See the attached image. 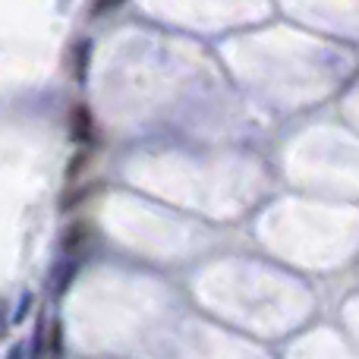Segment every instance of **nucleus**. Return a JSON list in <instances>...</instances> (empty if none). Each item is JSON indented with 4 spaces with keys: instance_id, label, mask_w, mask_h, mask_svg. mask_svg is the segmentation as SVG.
<instances>
[{
    "instance_id": "f257e3e1",
    "label": "nucleus",
    "mask_w": 359,
    "mask_h": 359,
    "mask_svg": "<svg viewBox=\"0 0 359 359\" xmlns=\"http://www.w3.org/2000/svg\"><path fill=\"white\" fill-rule=\"evenodd\" d=\"M73 274H76V262H57V265L50 268V290H54V297H60V293L67 290Z\"/></svg>"
},
{
    "instance_id": "39448f33",
    "label": "nucleus",
    "mask_w": 359,
    "mask_h": 359,
    "mask_svg": "<svg viewBox=\"0 0 359 359\" xmlns=\"http://www.w3.org/2000/svg\"><path fill=\"white\" fill-rule=\"evenodd\" d=\"M117 4H120V0H98V4L92 6V13H95V16H101L104 10H111V6H117Z\"/></svg>"
},
{
    "instance_id": "423d86ee",
    "label": "nucleus",
    "mask_w": 359,
    "mask_h": 359,
    "mask_svg": "<svg viewBox=\"0 0 359 359\" xmlns=\"http://www.w3.org/2000/svg\"><path fill=\"white\" fill-rule=\"evenodd\" d=\"M25 353H29V347H25V344H19V347H13L10 359H25Z\"/></svg>"
},
{
    "instance_id": "20e7f679",
    "label": "nucleus",
    "mask_w": 359,
    "mask_h": 359,
    "mask_svg": "<svg viewBox=\"0 0 359 359\" xmlns=\"http://www.w3.org/2000/svg\"><path fill=\"white\" fill-rule=\"evenodd\" d=\"M10 312H6V299H0V341L6 337V331H10Z\"/></svg>"
},
{
    "instance_id": "7ed1b4c3",
    "label": "nucleus",
    "mask_w": 359,
    "mask_h": 359,
    "mask_svg": "<svg viewBox=\"0 0 359 359\" xmlns=\"http://www.w3.org/2000/svg\"><path fill=\"white\" fill-rule=\"evenodd\" d=\"M82 240H86V227H73V230H67V233H63V246H67V249L82 246Z\"/></svg>"
},
{
    "instance_id": "f03ea898",
    "label": "nucleus",
    "mask_w": 359,
    "mask_h": 359,
    "mask_svg": "<svg viewBox=\"0 0 359 359\" xmlns=\"http://www.w3.org/2000/svg\"><path fill=\"white\" fill-rule=\"evenodd\" d=\"M73 136H76V142H88L92 139V114L86 107H76L73 111Z\"/></svg>"
}]
</instances>
